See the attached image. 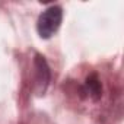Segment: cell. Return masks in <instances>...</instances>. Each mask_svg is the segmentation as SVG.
<instances>
[{
	"instance_id": "cell-2",
	"label": "cell",
	"mask_w": 124,
	"mask_h": 124,
	"mask_svg": "<svg viewBox=\"0 0 124 124\" xmlns=\"http://www.w3.org/2000/svg\"><path fill=\"white\" fill-rule=\"evenodd\" d=\"M34 67H35V82L38 86V92L44 93L48 86V82H50V67L47 64L45 58L39 54L35 55Z\"/></svg>"
},
{
	"instance_id": "cell-3",
	"label": "cell",
	"mask_w": 124,
	"mask_h": 124,
	"mask_svg": "<svg viewBox=\"0 0 124 124\" xmlns=\"http://www.w3.org/2000/svg\"><path fill=\"white\" fill-rule=\"evenodd\" d=\"M86 86H88V89H89L91 96H92L95 101H98V99L101 98V82H99V79H98V76H96L95 73L91 75V76L86 79Z\"/></svg>"
},
{
	"instance_id": "cell-1",
	"label": "cell",
	"mask_w": 124,
	"mask_h": 124,
	"mask_svg": "<svg viewBox=\"0 0 124 124\" xmlns=\"http://www.w3.org/2000/svg\"><path fill=\"white\" fill-rule=\"evenodd\" d=\"M61 19H63V12L58 6H51L47 10H44L37 22V29L41 38H50L54 35V32L60 28Z\"/></svg>"
}]
</instances>
